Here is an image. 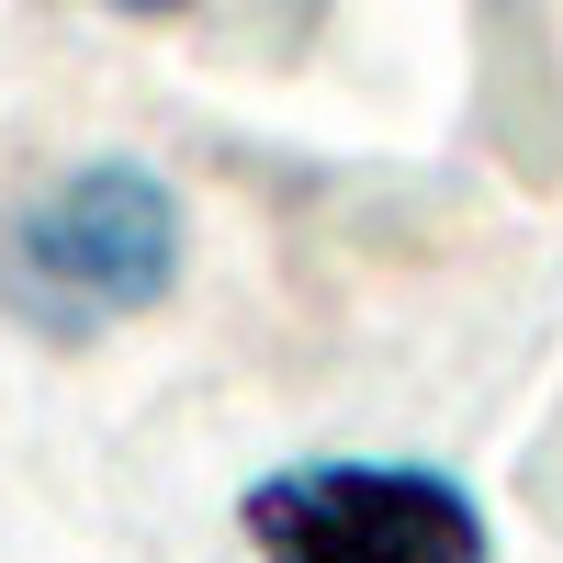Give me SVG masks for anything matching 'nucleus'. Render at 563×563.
Here are the masks:
<instances>
[{"label": "nucleus", "instance_id": "f257e3e1", "mask_svg": "<svg viewBox=\"0 0 563 563\" xmlns=\"http://www.w3.org/2000/svg\"><path fill=\"white\" fill-rule=\"evenodd\" d=\"M180 260H192V214H180V180L158 158H113V147L68 158L23 180L0 214V305L57 350L158 316Z\"/></svg>", "mask_w": 563, "mask_h": 563}, {"label": "nucleus", "instance_id": "f03ea898", "mask_svg": "<svg viewBox=\"0 0 563 563\" xmlns=\"http://www.w3.org/2000/svg\"><path fill=\"white\" fill-rule=\"evenodd\" d=\"M238 530L260 563H496L485 496L440 462H271L238 496Z\"/></svg>", "mask_w": 563, "mask_h": 563}]
</instances>
